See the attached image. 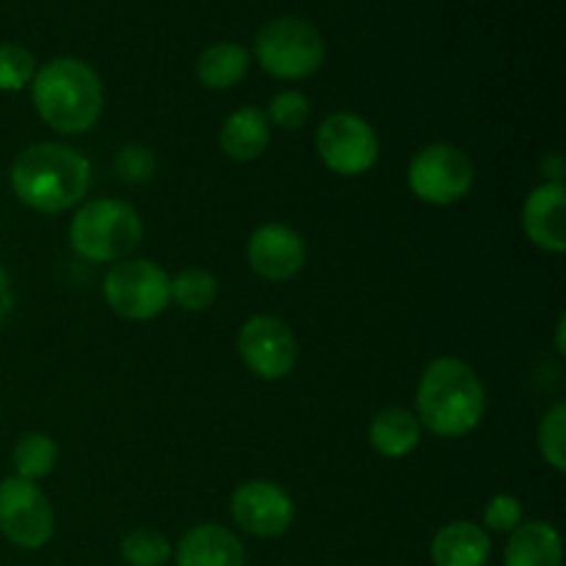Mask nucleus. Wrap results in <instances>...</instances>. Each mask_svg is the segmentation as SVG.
Instances as JSON below:
<instances>
[{
	"mask_svg": "<svg viewBox=\"0 0 566 566\" xmlns=\"http://www.w3.org/2000/svg\"><path fill=\"white\" fill-rule=\"evenodd\" d=\"M36 75V61L22 44H0V92H20Z\"/></svg>",
	"mask_w": 566,
	"mask_h": 566,
	"instance_id": "23",
	"label": "nucleus"
},
{
	"mask_svg": "<svg viewBox=\"0 0 566 566\" xmlns=\"http://www.w3.org/2000/svg\"><path fill=\"white\" fill-rule=\"evenodd\" d=\"M232 520L241 525L247 534L274 539L282 536L293 525L296 509L291 495L274 481H247L235 490L230 503Z\"/></svg>",
	"mask_w": 566,
	"mask_h": 566,
	"instance_id": "11",
	"label": "nucleus"
},
{
	"mask_svg": "<svg viewBox=\"0 0 566 566\" xmlns=\"http://www.w3.org/2000/svg\"><path fill=\"white\" fill-rule=\"evenodd\" d=\"M169 276L149 260L116 263L105 276V302L116 315L127 321H149L169 304Z\"/></svg>",
	"mask_w": 566,
	"mask_h": 566,
	"instance_id": "6",
	"label": "nucleus"
},
{
	"mask_svg": "<svg viewBox=\"0 0 566 566\" xmlns=\"http://www.w3.org/2000/svg\"><path fill=\"white\" fill-rule=\"evenodd\" d=\"M564 335H566V318L562 315V318H558V326H556V346H558V354H566Z\"/></svg>",
	"mask_w": 566,
	"mask_h": 566,
	"instance_id": "29",
	"label": "nucleus"
},
{
	"mask_svg": "<svg viewBox=\"0 0 566 566\" xmlns=\"http://www.w3.org/2000/svg\"><path fill=\"white\" fill-rule=\"evenodd\" d=\"M11 307H14V291H11L9 274H6V269L0 265V324L9 318Z\"/></svg>",
	"mask_w": 566,
	"mask_h": 566,
	"instance_id": "28",
	"label": "nucleus"
},
{
	"mask_svg": "<svg viewBox=\"0 0 566 566\" xmlns=\"http://www.w3.org/2000/svg\"><path fill=\"white\" fill-rule=\"evenodd\" d=\"M177 566H247V547L232 531L205 523L188 531L175 551Z\"/></svg>",
	"mask_w": 566,
	"mask_h": 566,
	"instance_id": "14",
	"label": "nucleus"
},
{
	"mask_svg": "<svg viewBox=\"0 0 566 566\" xmlns=\"http://www.w3.org/2000/svg\"><path fill=\"white\" fill-rule=\"evenodd\" d=\"M473 164L453 144H429L409 164V188L429 205H453L473 188Z\"/></svg>",
	"mask_w": 566,
	"mask_h": 566,
	"instance_id": "8",
	"label": "nucleus"
},
{
	"mask_svg": "<svg viewBox=\"0 0 566 566\" xmlns=\"http://www.w3.org/2000/svg\"><path fill=\"white\" fill-rule=\"evenodd\" d=\"M370 446L387 459H401L412 453L420 442V420L403 407H387L370 420Z\"/></svg>",
	"mask_w": 566,
	"mask_h": 566,
	"instance_id": "18",
	"label": "nucleus"
},
{
	"mask_svg": "<svg viewBox=\"0 0 566 566\" xmlns=\"http://www.w3.org/2000/svg\"><path fill=\"white\" fill-rule=\"evenodd\" d=\"M116 169L125 180L144 182L155 175V158L144 147H125L119 153V160H116Z\"/></svg>",
	"mask_w": 566,
	"mask_h": 566,
	"instance_id": "27",
	"label": "nucleus"
},
{
	"mask_svg": "<svg viewBox=\"0 0 566 566\" xmlns=\"http://www.w3.org/2000/svg\"><path fill=\"white\" fill-rule=\"evenodd\" d=\"M11 186L28 208L61 213L86 197L92 186V166L66 144H33L22 149L11 166Z\"/></svg>",
	"mask_w": 566,
	"mask_h": 566,
	"instance_id": "1",
	"label": "nucleus"
},
{
	"mask_svg": "<svg viewBox=\"0 0 566 566\" xmlns=\"http://www.w3.org/2000/svg\"><path fill=\"white\" fill-rule=\"evenodd\" d=\"M321 160L337 175H365L379 160V138L376 130L357 114H332L321 122L315 136Z\"/></svg>",
	"mask_w": 566,
	"mask_h": 566,
	"instance_id": "9",
	"label": "nucleus"
},
{
	"mask_svg": "<svg viewBox=\"0 0 566 566\" xmlns=\"http://www.w3.org/2000/svg\"><path fill=\"white\" fill-rule=\"evenodd\" d=\"M254 53L269 75L282 81H302L324 64V36L302 17H276L260 28Z\"/></svg>",
	"mask_w": 566,
	"mask_h": 566,
	"instance_id": "5",
	"label": "nucleus"
},
{
	"mask_svg": "<svg viewBox=\"0 0 566 566\" xmlns=\"http://www.w3.org/2000/svg\"><path fill=\"white\" fill-rule=\"evenodd\" d=\"M33 105L53 130L86 133L103 114V83L97 72L77 59H55L31 81Z\"/></svg>",
	"mask_w": 566,
	"mask_h": 566,
	"instance_id": "3",
	"label": "nucleus"
},
{
	"mask_svg": "<svg viewBox=\"0 0 566 566\" xmlns=\"http://www.w3.org/2000/svg\"><path fill=\"white\" fill-rule=\"evenodd\" d=\"M55 514L33 481H0V534L20 551H39L53 539Z\"/></svg>",
	"mask_w": 566,
	"mask_h": 566,
	"instance_id": "7",
	"label": "nucleus"
},
{
	"mask_svg": "<svg viewBox=\"0 0 566 566\" xmlns=\"http://www.w3.org/2000/svg\"><path fill=\"white\" fill-rule=\"evenodd\" d=\"M492 556V539L475 523L442 525L431 539V562L434 566H484Z\"/></svg>",
	"mask_w": 566,
	"mask_h": 566,
	"instance_id": "15",
	"label": "nucleus"
},
{
	"mask_svg": "<svg viewBox=\"0 0 566 566\" xmlns=\"http://www.w3.org/2000/svg\"><path fill=\"white\" fill-rule=\"evenodd\" d=\"M269 122L282 130H296L310 119V99L302 92H280L269 103Z\"/></svg>",
	"mask_w": 566,
	"mask_h": 566,
	"instance_id": "25",
	"label": "nucleus"
},
{
	"mask_svg": "<svg viewBox=\"0 0 566 566\" xmlns=\"http://www.w3.org/2000/svg\"><path fill=\"white\" fill-rule=\"evenodd\" d=\"M171 298L180 304L188 313H202L210 304L216 302V293H219V282L213 274L202 269H186L182 274H177L169 285Z\"/></svg>",
	"mask_w": 566,
	"mask_h": 566,
	"instance_id": "21",
	"label": "nucleus"
},
{
	"mask_svg": "<svg viewBox=\"0 0 566 566\" xmlns=\"http://www.w3.org/2000/svg\"><path fill=\"white\" fill-rule=\"evenodd\" d=\"M562 534L551 523H528L512 531L503 566H562Z\"/></svg>",
	"mask_w": 566,
	"mask_h": 566,
	"instance_id": "16",
	"label": "nucleus"
},
{
	"mask_svg": "<svg viewBox=\"0 0 566 566\" xmlns=\"http://www.w3.org/2000/svg\"><path fill=\"white\" fill-rule=\"evenodd\" d=\"M119 553L127 566H166L171 558V545L160 531L136 528L122 539Z\"/></svg>",
	"mask_w": 566,
	"mask_h": 566,
	"instance_id": "22",
	"label": "nucleus"
},
{
	"mask_svg": "<svg viewBox=\"0 0 566 566\" xmlns=\"http://www.w3.org/2000/svg\"><path fill=\"white\" fill-rule=\"evenodd\" d=\"M144 238L142 216L119 199H94L75 213L70 243L83 260L114 263L136 252Z\"/></svg>",
	"mask_w": 566,
	"mask_h": 566,
	"instance_id": "4",
	"label": "nucleus"
},
{
	"mask_svg": "<svg viewBox=\"0 0 566 566\" xmlns=\"http://www.w3.org/2000/svg\"><path fill=\"white\" fill-rule=\"evenodd\" d=\"M484 385L468 363L440 357L426 368L418 387V418L431 434H470L484 418Z\"/></svg>",
	"mask_w": 566,
	"mask_h": 566,
	"instance_id": "2",
	"label": "nucleus"
},
{
	"mask_svg": "<svg viewBox=\"0 0 566 566\" xmlns=\"http://www.w3.org/2000/svg\"><path fill=\"white\" fill-rule=\"evenodd\" d=\"M539 451L553 470H566V403H556L539 426Z\"/></svg>",
	"mask_w": 566,
	"mask_h": 566,
	"instance_id": "24",
	"label": "nucleus"
},
{
	"mask_svg": "<svg viewBox=\"0 0 566 566\" xmlns=\"http://www.w3.org/2000/svg\"><path fill=\"white\" fill-rule=\"evenodd\" d=\"M302 235L285 224H263L249 238V265L271 282L293 280L304 269Z\"/></svg>",
	"mask_w": 566,
	"mask_h": 566,
	"instance_id": "12",
	"label": "nucleus"
},
{
	"mask_svg": "<svg viewBox=\"0 0 566 566\" xmlns=\"http://www.w3.org/2000/svg\"><path fill=\"white\" fill-rule=\"evenodd\" d=\"M249 70V53L235 42H221L205 50L197 61V75L208 88H232Z\"/></svg>",
	"mask_w": 566,
	"mask_h": 566,
	"instance_id": "19",
	"label": "nucleus"
},
{
	"mask_svg": "<svg viewBox=\"0 0 566 566\" xmlns=\"http://www.w3.org/2000/svg\"><path fill=\"white\" fill-rule=\"evenodd\" d=\"M271 142L269 119H265L263 111L252 108V105H243L235 114L227 116V122L221 125L219 144L224 149L227 158L232 160H254L265 153Z\"/></svg>",
	"mask_w": 566,
	"mask_h": 566,
	"instance_id": "17",
	"label": "nucleus"
},
{
	"mask_svg": "<svg viewBox=\"0 0 566 566\" xmlns=\"http://www.w3.org/2000/svg\"><path fill=\"white\" fill-rule=\"evenodd\" d=\"M238 352L247 368L260 379H285L298 359L296 335L274 315H254L241 326Z\"/></svg>",
	"mask_w": 566,
	"mask_h": 566,
	"instance_id": "10",
	"label": "nucleus"
},
{
	"mask_svg": "<svg viewBox=\"0 0 566 566\" xmlns=\"http://www.w3.org/2000/svg\"><path fill=\"white\" fill-rule=\"evenodd\" d=\"M55 459H59V448H55L53 437L42 434V431L25 434L14 448L17 479H25V481L44 479V475L53 473Z\"/></svg>",
	"mask_w": 566,
	"mask_h": 566,
	"instance_id": "20",
	"label": "nucleus"
},
{
	"mask_svg": "<svg viewBox=\"0 0 566 566\" xmlns=\"http://www.w3.org/2000/svg\"><path fill=\"white\" fill-rule=\"evenodd\" d=\"M523 227L531 241L545 252L566 249V188L564 182H545L525 199Z\"/></svg>",
	"mask_w": 566,
	"mask_h": 566,
	"instance_id": "13",
	"label": "nucleus"
},
{
	"mask_svg": "<svg viewBox=\"0 0 566 566\" xmlns=\"http://www.w3.org/2000/svg\"><path fill=\"white\" fill-rule=\"evenodd\" d=\"M523 523V503L514 495H495L486 503L484 525L495 534H512Z\"/></svg>",
	"mask_w": 566,
	"mask_h": 566,
	"instance_id": "26",
	"label": "nucleus"
}]
</instances>
